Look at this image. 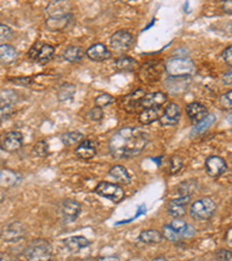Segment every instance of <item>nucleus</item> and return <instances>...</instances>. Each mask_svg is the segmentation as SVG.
Here are the masks:
<instances>
[{
	"label": "nucleus",
	"instance_id": "obj_1",
	"mask_svg": "<svg viewBox=\"0 0 232 261\" xmlns=\"http://www.w3.org/2000/svg\"><path fill=\"white\" fill-rule=\"evenodd\" d=\"M149 141V134L141 129L122 128L109 141V151L116 159L132 158L141 153Z\"/></svg>",
	"mask_w": 232,
	"mask_h": 261
},
{
	"label": "nucleus",
	"instance_id": "obj_2",
	"mask_svg": "<svg viewBox=\"0 0 232 261\" xmlns=\"http://www.w3.org/2000/svg\"><path fill=\"white\" fill-rule=\"evenodd\" d=\"M23 253L28 260H48L53 255V246L45 239H35L28 244Z\"/></svg>",
	"mask_w": 232,
	"mask_h": 261
},
{
	"label": "nucleus",
	"instance_id": "obj_3",
	"mask_svg": "<svg viewBox=\"0 0 232 261\" xmlns=\"http://www.w3.org/2000/svg\"><path fill=\"white\" fill-rule=\"evenodd\" d=\"M166 71L171 75H191L194 70H195V65L194 62L188 57H174L168 60L165 64Z\"/></svg>",
	"mask_w": 232,
	"mask_h": 261
},
{
	"label": "nucleus",
	"instance_id": "obj_4",
	"mask_svg": "<svg viewBox=\"0 0 232 261\" xmlns=\"http://www.w3.org/2000/svg\"><path fill=\"white\" fill-rule=\"evenodd\" d=\"M191 215L192 217L197 221H207L216 212V203L209 197H203L194 202L191 205Z\"/></svg>",
	"mask_w": 232,
	"mask_h": 261
},
{
	"label": "nucleus",
	"instance_id": "obj_5",
	"mask_svg": "<svg viewBox=\"0 0 232 261\" xmlns=\"http://www.w3.org/2000/svg\"><path fill=\"white\" fill-rule=\"evenodd\" d=\"M166 69L160 61H150L143 64L139 70V77L145 83H154L160 78V75Z\"/></svg>",
	"mask_w": 232,
	"mask_h": 261
},
{
	"label": "nucleus",
	"instance_id": "obj_6",
	"mask_svg": "<svg viewBox=\"0 0 232 261\" xmlns=\"http://www.w3.org/2000/svg\"><path fill=\"white\" fill-rule=\"evenodd\" d=\"M95 192L98 195L105 197V199L111 200L112 202H120L124 197V192L120 186H116L115 184L108 182V181H101L95 188Z\"/></svg>",
	"mask_w": 232,
	"mask_h": 261
},
{
	"label": "nucleus",
	"instance_id": "obj_7",
	"mask_svg": "<svg viewBox=\"0 0 232 261\" xmlns=\"http://www.w3.org/2000/svg\"><path fill=\"white\" fill-rule=\"evenodd\" d=\"M55 48L53 45L44 43H36L33 45L28 53L29 60L39 63V64H45L54 57Z\"/></svg>",
	"mask_w": 232,
	"mask_h": 261
},
{
	"label": "nucleus",
	"instance_id": "obj_8",
	"mask_svg": "<svg viewBox=\"0 0 232 261\" xmlns=\"http://www.w3.org/2000/svg\"><path fill=\"white\" fill-rule=\"evenodd\" d=\"M134 37L126 31H119L113 34L111 39V47L116 53H125L132 48Z\"/></svg>",
	"mask_w": 232,
	"mask_h": 261
},
{
	"label": "nucleus",
	"instance_id": "obj_9",
	"mask_svg": "<svg viewBox=\"0 0 232 261\" xmlns=\"http://www.w3.org/2000/svg\"><path fill=\"white\" fill-rule=\"evenodd\" d=\"M24 237V226L20 222H12L2 230V239L5 243H15Z\"/></svg>",
	"mask_w": 232,
	"mask_h": 261
},
{
	"label": "nucleus",
	"instance_id": "obj_10",
	"mask_svg": "<svg viewBox=\"0 0 232 261\" xmlns=\"http://www.w3.org/2000/svg\"><path fill=\"white\" fill-rule=\"evenodd\" d=\"M191 84V75H171L165 82V88L171 94H181Z\"/></svg>",
	"mask_w": 232,
	"mask_h": 261
},
{
	"label": "nucleus",
	"instance_id": "obj_11",
	"mask_svg": "<svg viewBox=\"0 0 232 261\" xmlns=\"http://www.w3.org/2000/svg\"><path fill=\"white\" fill-rule=\"evenodd\" d=\"M205 171L212 178H219L227 170V165L225 161L218 155H210L205 161Z\"/></svg>",
	"mask_w": 232,
	"mask_h": 261
},
{
	"label": "nucleus",
	"instance_id": "obj_12",
	"mask_svg": "<svg viewBox=\"0 0 232 261\" xmlns=\"http://www.w3.org/2000/svg\"><path fill=\"white\" fill-rule=\"evenodd\" d=\"M82 205L72 199H66L62 203V217L65 223H72L79 217Z\"/></svg>",
	"mask_w": 232,
	"mask_h": 261
},
{
	"label": "nucleus",
	"instance_id": "obj_13",
	"mask_svg": "<svg viewBox=\"0 0 232 261\" xmlns=\"http://www.w3.org/2000/svg\"><path fill=\"white\" fill-rule=\"evenodd\" d=\"M23 145V135L18 130H13L5 135L4 137L2 146L3 150L7 151V152H16L19 151Z\"/></svg>",
	"mask_w": 232,
	"mask_h": 261
},
{
	"label": "nucleus",
	"instance_id": "obj_14",
	"mask_svg": "<svg viewBox=\"0 0 232 261\" xmlns=\"http://www.w3.org/2000/svg\"><path fill=\"white\" fill-rule=\"evenodd\" d=\"M191 196H179L178 199L172 200L168 203V214L173 218H181L187 213V207L191 202Z\"/></svg>",
	"mask_w": 232,
	"mask_h": 261
},
{
	"label": "nucleus",
	"instance_id": "obj_15",
	"mask_svg": "<svg viewBox=\"0 0 232 261\" xmlns=\"http://www.w3.org/2000/svg\"><path fill=\"white\" fill-rule=\"evenodd\" d=\"M16 100H18V95L14 91L5 90L2 92V120H6L10 117L14 112V106Z\"/></svg>",
	"mask_w": 232,
	"mask_h": 261
},
{
	"label": "nucleus",
	"instance_id": "obj_16",
	"mask_svg": "<svg viewBox=\"0 0 232 261\" xmlns=\"http://www.w3.org/2000/svg\"><path fill=\"white\" fill-rule=\"evenodd\" d=\"M181 116V108L176 103H170L164 109L163 115L160 116L159 122L165 127H171L178 123Z\"/></svg>",
	"mask_w": 232,
	"mask_h": 261
},
{
	"label": "nucleus",
	"instance_id": "obj_17",
	"mask_svg": "<svg viewBox=\"0 0 232 261\" xmlns=\"http://www.w3.org/2000/svg\"><path fill=\"white\" fill-rule=\"evenodd\" d=\"M96 149H98V143L90 140V138H86L75 147L74 154L80 159H92L96 154Z\"/></svg>",
	"mask_w": 232,
	"mask_h": 261
},
{
	"label": "nucleus",
	"instance_id": "obj_18",
	"mask_svg": "<svg viewBox=\"0 0 232 261\" xmlns=\"http://www.w3.org/2000/svg\"><path fill=\"white\" fill-rule=\"evenodd\" d=\"M86 56L94 62H104L112 57V53L105 44L96 43L88 48L86 51Z\"/></svg>",
	"mask_w": 232,
	"mask_h": 261
},
{
	"label": "nucleus",
	"instance_id": "obj_19",
	"mask_svg": "<svg viewBox=\"0 0 232 261\" xmlns=\"http://www.w3.org/2000/svg\"><path fill=\"white\" fill-rule=\"evenodd\" d=\"M167 101V95L163 92H154V93L145 94L144 98L141 100V106L143 109L144 108H157L162 107L164 103Z\"/></svg>",
	"mask_w": 232,
	"mask_h": 261
},
{
	"label": "nucleus",
	"instance_id": "obj_20",
	"mask_svg": "<svg viewBox=\"0 0 232 261\" xmlns=\"http://www.w3.org/2000/svg\"><path fill=\"white\" fill-rule=\"evenodd\" d=\"M186 113H187L189 120L194 122V123H197V122H200L202 119H204L208 115V109L200 102H192L187 105Z\"/></svg>",
	"mask_w": 232,
	"mask_h": 261
},
{
	"label": "nucleus",
	"instance_id": "obj_21",
	"mask_svg": "<svg viewBox=\"0 0 232 261\" xmlns=\"http://www.w3.org/2000/svg\"><path fill=\"white\" fill-rule=\"evenodd\" d=\"M64 245L71 253H78L83 248H86L91 245V242L83 236H72L64 239Z\"/></svg>",
	"mask_w": 232,
	"mask_h": 261
},
{
	"label": "nucleus",
	"instance_id": "obj_22",
	"mask_svg": "<svg viewBox=\"0 0 232 261\" xmlns=\"http://www.w3.org/2000/svg\"><path fill=\"white\" fill-rule=\"evenodd\" d=\"M71 5L67 0H55L46 7V13L49 16H63L71 14Z\"/></svg>",
	"mask_w": 232,
	"mask_h": 261
},
{
	"label": "nucleus",
	"instance_id": "obj_23",
	"mask_svg": "<svg viewBox=\"0 0 232 261\" xmlns=\"http://www.w3.org/2000/svg\"><path fill=\"white\" fill-rule=\"evenodd\" d=\"M163 108L157 107V108H144L143 111L139 113L138 120L142 122L143 124H151L153 122L158 121L160 116L163 115Z\"/></svg>",
	"mask_w": 232,
	"mask_h": 261
},
{
	"label": "nucleus",
	"instance_id": "obj_24",
	"mask_svg": "<svg viewBox=\"0 0 232 261\" xmlns=\"http://www.w3.org/2000/svg\"><path fill=\"white\" fill-rule=\"evenodd\" d=\"M108 174L114 181H116L117 184H121V185H128L130 184V181H132L129 172L126 171L125 167L121 165L113 166L111 170H109Z\"/></svg>",
	"mask_w": 232,
	"mask_h": 261
},
{
	"label": "nucleus",
	"instance_id": "obj_25",
	"mask_svg": "<svg viewBox=\"0 0 232 261\" xmlns=\"http://www.w3.org/2000/svg\"><path fill=\"white\" fill-rule=\"evenodd\" d=\"M215 122H216V116L214 114H208L204 119H202L200 122H197V123L194 125L191 136L195 137L199 136V135L204 134L205 132H208V130L215 124Z\"/></svg>",
	"mask_w": 232,
	"mask_h": 261
},
{
	"label": "nucleus",
	"instance_id": "obj_26",
	"mask_svg": "<svg viewBox=\"0 0 232 261\" xmlns=\"http://www.w3.org/2000/svg\"><path fill=\"white\" fill-rule=\"evenodd\" d=\"M71 14L63 15V16H49V19L45 21L46 27L50 31H62L67 27V24L70 23Z\"/></svg>",
	"mask_w": 232,
	"mask_h": 261
},
{
	"label": "nucleus",
	"instance_id": "obj_27",
	"mask_svg": "<svg viewBox=\"0 0 232 261\" xmlns=\"http://www.w3.org/2000/svg\"><path fill=\"white\" fill-rule=\"evenodd\" d=\"M139 242L143 244H147V245H153V244H159L163 242L164 236L162 232L157 230H145L142 231L138 236Z\"/></svg>",
	"mask_w": 232,
	"mask_h": 261
},
{
	"label": "nucleus",
	"instance_id": "obj_28",
	"mask_svg": "<svg viewBox=\"0 0 232 261\" xmlns=\"http://www.w3.org/2000/svg\"><path fill=\"white\" fill-rule=\"evenodd\" d=\"M137 66V62L129 56H122L115 61V67L121 72H132Z\"/></svg>",
	"mask_w": 232,
	"mask_h": 261
},
{
	"label": "nucleus",
	"instance_id": "obj_29",
	"mask_svg": "<svg viewBox=\"0 0 232 261\" xmlns=\"http://www.w3.org/2000/svg\"><path fill=\"white\" fill-rule=\"evenodd\" d=\"M18 58V53L16 50L8 44L0 45V60L3 64H11Z\"/></svg>",
	"mask_w": 232,
	"mask_h": 261
},
{
	"label": "nucleus",
	"instance_id": "obj_30",
	"mask_svg": "<svg viewBox=\"0 0 232 261\" xmlns=\"http://www.w3.org/2000/svg\"><path fill=\"white\" fill-rule=\"evenodd\" d=\"M84 56H85V53H84V50L80 48V47H69L67 48L64 55H63V57H64V60L69 63H79L83 61Z\"/></svg>",
	"mask_w": 232,
	"mask_h": 261
},
{
	"label": "nucleus",
	"instance_id": "obj_31",
	"mask_svg": "<svg viewBox=\"0 0 232 261\" xmlns=\"http://www.w3.org/2000/svg\"><path fill=\"white\" fill-rule=\"evenodd\" d=\"M0 182H2L3 187H13L19 182L20 175L11 170H2V174H0Z\"/></svg>",
	"mask_w": 232,
	"mask_h": 261
},
{
	"label": "nucleus",
	"instance_id": "obj_32",
	"mask_svg": "<svg viewBox=\"0 0 232 261\" xmlns=\"http://www.w3.org/2000/svg\"><path fill=\"white\" fill-rule=\"evenodd\" d=\"M197 189V181L191 179L185 180L178 186V194L179 196H191L196 192Z\"/></svg>",
	"mask_w": 232,
	"mask_h": 261
},
{
	"label": "nucleus",
	"instance_id": "obj_33",
	"mask_svg": "<svg viewBox=\"0 0 232 261\" xmlns=\"http://www.w3.org/2000/svg\"><path fill=\"white\" fill-rule=\"evenodd\" d=\"M61 140L65 146H73L75 144H79L84 140V136L79 132H70L63 134Z\"/></svg>",
	"mask_w": 232,
	"mask_h": 261
},
{
	"label": "nucleus",
	"instance_id": "obj_34",
	"mask_svg": "<svg viewBox=\"0 0 232 261\" xmlns=\"http://www.w3.org/2000/svg\"><path fill=\"white\" fill-rule=\"evenodd\" d=\"M162 233H163L164 238H165L166 241L172 242V243H178V242L183 241V239H184L183 234L178 232V231H176L175 229H173L170 224L164 225Z\"/></svg>",
	"mask_w": 232,
	"mask_h": 261
},
{
	"label": "nucleus",
	"instance_id": "obj_35",
	"mask_svg": "<svg viewBox=\"0 0 232 261\" xmlns=\"http://www.w3.org/2000/svg\"><path fill=\"white\" fill-rule=\"evenodd\" d=\"M74 93L75 87L73 85H71V84H64V85L61 86L60 91H58V100L65 102V101L72 99L74 96Z\"/></svg>",
	"mask_w": 232,
	"mask_h": 261
},
{
	"label": "nucleus",
	"instance_id": "obj_36",
	"mask_svg": "<svg viewBox=\"0 0 232 261\" xmlns=\"http://www.w3.org/2000/svg\"><path fill=\"white\" fill-rule=\"evenodd\" d=\"M48 152H49V146H48V143H46V141L44 140L37 142L33 149V153L35 154L36 157H45V155L48 154Z\"/></svg>",
	"mask_w": 232,
	"mask_h": 261
},
{
	"label": "nucleus",
	"instance_id": "obj_37",
	"mask_svg": "<svg viewBox=\"0 0 232 261\" xmlns=\"http://www.w3.org/2000/svg\"><path fill=\"white\" fill-rule=\"evenodd\" d=\"M114 101L115 99L113 98L112 95H109L107 93H104V94H100L99 96H96L95 98V105L98 107H107V106H111L112 103H114Z\"/></svg>",
	"mask_w": 232,
	"mask_h": 261
},
{
	"label": "nucleus",
	"instance_id": "obj_38",
	"mask_svg": "<svg viewBox=\"0 0 232 261\" xmlns=\"http://www.w3.org/2000/svg\"><path fill=\"white\" fill-rule=\"evenodd\" d=\"M218 105L223 109H232V91L226 92V93L221 95Z\"/></svg>",
	"mask_w": 232,
	"mask_h": 261
},
{
	"label": "nucleus",
	"instance_id": "obj_39",
	"mask_svg": "<svg viewBox=\"0 0 232 261\" xmlns=\"http://www.w3.org/2000/svg\"><path fill=\"white\" fill-rule=\"evenodd\" d=\"M184 163L179 157H173L171 159V165H170V173L171 174H176L178 172L183 170Z\"/></svg>",
	"mask_w": 232,
	"mask_h": 261
},
{
	"label": "nucleus",
	"instance_id": "obj_40",
	"mask_svg": "<svg viewBox=\"0 0 232 261\" xmlns=\"http://www.w3.org/2000/svg\"><path fill=\"white\" fill-rule=\"evenodd\" d=\"M88 117H90V119H91L93 122H99V121H101V120H102V117H104L102 108L98 107V106L94 107V108H92L91 112H90V114H88Z\"/></svg>",
	"mask_w": 232,
	"mask_h": 261
},
{
	"label": "nucleus",
	"instance_id": "obj_41",
	"mask_svg": "<svg viewBox=\"0 0 232 261\" xmlns=\"http://www.w3.org/2000/svg\"><path fill=\"white\" fill-rule=\"evenodd\" d=\"M12 34H13V32H12V29L6 26V24H2L0 26V39H2V41H6V40H10L12 37Z\"/></svg>",
	"mask_w": 232,
	"mask_h": 261
},
{
	"label": "nucleus",
	"instance_id": "obj_42",
	"mask_svg": "<svg viewBox=\"0 0 232 261\" xmlns=\"http://www.w3.org/2000/svg\"><path fill=\"white\" fill-rule=\"evenodd\" d=\"M222 57L226 64L232 67V45L231 47H227L224 51H223Z\"/></svg>",
	"mask_w": 232,
	"mask_h": 261
},
{
	"label": "nucleus",
	"instance_id": "obj_43",
	"mask_svg": "<svg viewBox=\"0 0 232 261\" xmlns=\"http://www.w3.org/2000/svg\"><path fill=\"white\" fill-rule=\"evenodd\" d=\"M216 258L219 260H232V252L226 250H221L216 254Z\"/></svg>",
	"mask_w": 232,
	"mask_h": 261
},
{
	"label": "nucleus",
	"instance_id": "obj_44",
	"mask_svg": "<svg viewBox=\"0 0 232 261\" xmlns=\"http://www.w3.org/2000/svg\"><path fill=\"white\" fill-rule=\"evenodd\" d=\"M10 81H11V82H13V83H15L16 85L28 86L29 84L32 83L33 79H32V78H28V77H26V78H14V79H10Z\"/></svg>",
	"mask_w": 232,
	"mask_h": 261
},
{
	"label": "nucleus",
	"instance_id": "obj_45",
	"mask_svg": "<svg viewBox=\"0 0 232 261\" xmlns=\"http://www.w3.org/2000/svg\"><path fill=\"white\" fill-rule=\"evenodd\" d=\"M222 10L224 13L232 15V0H224L222 4Z\"/></svg>",
	"mask_w": 232,
	"mask_h": 261
},
{
	"label": "nucleus",
	"instance_id": "obj_46",
	"mask_svg": "<svg viewBox=\"0 0 232 261\" xmlns=\"http://www.w3.org/2000/svg\"><path fill=\"white\" fill-rule=\"evenodd\" d=\"M223 83H224L225 85H232V69L230 71H227V72L223 75Z\"/></svg>",
	"mask_w": 232,
	"mask_h": 261
},
{
	"label": "nucleus",
	"instance_id": "obj_47",
	"mask_svg": "<svg viewBox=\"0 0 232 261\" xmlns=\"http://www.w3.org/2000/svg\"><path fill=\"white\" fill-rule=\"evenodd\" d=\"M225 239H226V243H227V245H229L230 247H232V228H230L229 230H227Z\"/></svg>",
	"mask_w": 232,
	"mask_h": 261
},
{
	"label": "nucleus",
	"instance_id": "obj_48",
	"mask_svg": "<svg viewBox=\"0 0 232 261\" xmlns=\"http://www.w3.org/2000/svg\"><path fill=\"white\" fill-rule=\"evenodd\" d=\"M226 120H227V122H229V123L232 125V112H231V113H229V115H227Z\"/></svg>",
	"mask_w": 232,
	"mask_h": 261
},
{
	"label": "nucleus",
	"instance_id": "obj_49",
	"mask_svg": "<svg viewBox=\"0 0 232 261\" xmlns=\"http://www.w3.org/2000/svg\"><path fill=\"white\" fill-rule=\"evenodd\" d=\"M231 205H232V199H231Z\"/></svg>",
	"mask_w": 232,
	"mask_h": 261
}]
</instances>
